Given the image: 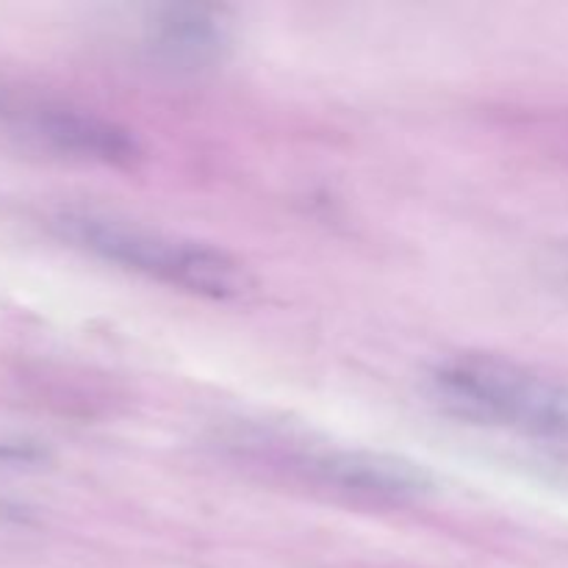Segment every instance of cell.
<instances>
[{
    "instance_id": "1",
    "label": "cell",
    "mask_w": 568,
    "mask_h": 568,
    "mask_svg": "<svg viewBox=\"0 0 568 568\" xmlns=\"http://www.w3.org/2000/svg\"><path fill=\"white\" fill-rule=\"evenodd\" d=\"M50 225L55 236L72 247L181 292L209 300H239L255 286L253 272L236 255L139 222L94 211H59Z\"/></svg>"
},
{
    "instance_id": "2",
    "label": "cell",
    "mask_w": 568,
    "mask_h": 568,
    "mask_svg": "<svg viewBox=\"0 0 568 568\" xmlns=\"http://www.w3.org/2000/svg\"><path fill=\"white\" fill-rule=\"evenodd\" d=\"M433 397L455 416L568 442V381L499 355H455L430 372Z\"/></svg>"
},
{
    "instance_id": "3",
    "label": "cell",
    "mask_w": 568,
    "mask_h": 568,
    "mask_svg": "<svg viewBox=\"0 0 568 568\" xmlns=\"http://www.w3.org/2000/svg\"><path fill=\"white\" fill-rule=\"evenodd\" d=\"M0 122L17 139L64 159L128 166L142 155L136 136L114 120L33 98L0 100Z\"/></svg>"
},
{
    "instance_id": "4",
    "label": "cell",
    "mask_w": 568,
    "mask_h": 568,
    "mask_svg": "<svg viewBox=\"0 0 568 568\" xmlns=\"http://www.w3.org/2000/svg\"><path fill=\"white\" fill-rule=\"evenodd\" d=\"M297 464L320 483L358 497L408 503L433 494L436 480L425 466L403 458V455L375 453V449L322 447L308 449Z\"/></svg>"
},
{
    "instance_id": "5",
    "label": "cell",
    "mask_w": 568,
    "mask_h": 568,
    "mask_svg": "<svg viewBox=\"0 0 568 568\" xmlns=\"http://www.w3.org/2000/svg\"><path fill=\"white\" fill-rule=\"evenodd\" d=\"M150 48L172 64H211L227 48L225 28L203 9H170L150 28Z\"/></svg>"
},
{
    "instance_id": "6",
    "label": "cell",
    "mask_w": 568,
    "mask_h": 568,
    "mask_svg": "<svg viewBox=\"0 0 568 568\" xmlns=\"http://www.w3.org/2000/svg\"><path fill=\"white\" fill-rule=\"evenodd\" d=\"M44 453L33 444L22 442H0V464H37Z\"/></svg>"
}]
</instances>
